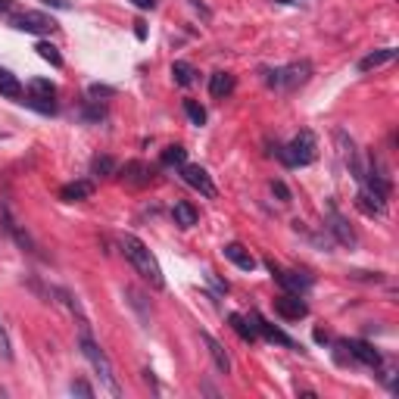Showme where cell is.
<instances>
[{"instance_id": "obj_1", "label": "cell", "mask_w": 399, "mask_h": 399, "mask_svg": "<svg viewBox=\"0 0 399 399\" xmlns=\"http://www.w3.org/2000/svg\"><path fill=\"white\" fill-rule=\"evenodd\" d=\"M119 247H122L125 259L135 265V271L147 281V284L156 287V291H159V287H166V278H162L159 262H156V256L150 253V249H147L144 240L135 237V234H122V237H119Z\"/></svg>"}, {"instance_id": "obj_2", "label": "cell", "mask_w": 399, "mask_h": 399, "mask_svg": "<svg viewBox=\"0 0 399 399\" xmlns=\"http://www.w3.org/2000/svg\"><path fill=\"white\" fill-rule=\"evenodd\" d=\"M82 353L84 359L91 362V369L97 371V378H100V384H103L113 396H122V387H119V381H116V371H113V362L106 359V353L97 347V343L91 340V334L88 331H82Z\"/></svg>"}, {"instance_id": "obj_3", "label": "cell", "mask_w": 399, "mask_h": 399, "mask_svg": "<svg viewBox=\"0 0 399 399\" xmlns=\"http://www.w3.org/2000/svg\"><path fill=\"white\" fill-rule=\"evenodd\" d=\"M278 156H281V162L291 166V169L309 166V162H315V156H318V140H315V135H312L309 128H303L291 144L278 147Z\"/></svg>"}, {"instance_id": "obj_4", "label": "cell", "mask_w": 399, "mask_h": 399, "mask_svg": "<svg viewBox=\"0 0 399 399\" xmlns=\"http://www.w3.org/2000/svg\"><path fill=\"white\" fill-rule=\"evenodd\" d=\"M309 75H312V62L300 60V62H287V66L265 72V82H269L271 88H278V91H296V88H303V84L309 82Z\"/></svg>"}, {"instance_id": "obj_5", "label": "cell", "mask_w": 399, "mask_h": 399, "mask_svg": "<svg viewBox=\"0 0 399 399\" xmlns=\"http://www.w3.org/2000/svg\"><path fill=\"white\" fill-rule=\"evenodd\" d=\"M10 26H13L16 31H26V35H50V31H57V22H53V16L35 13V10H26V13L10 16Z\"/></svg>"}, {"instance_id": "obj_6", "label": "cell", "mask_w": 399, "mask_h": 399, "mask_svg": "<svg viewBox=\"0 0 399 399\" xmlns=\"http://www.w3.org/2000/svg\"><path fill=\"white\" fill-rule=\"evenodd\" d=\"M57 84L47 82V78H31L28 82V100H22V103L28 106H38L41 113H53L57 109Z\"/></svg>"}, {"instance_id": "obj_7", "label": "cell", "mask_w": 399, "mask_h": 399, "mask_svg": "<svg viewBox=\"0 0 399 399\" xmlns=\"http://www.w3.org/2000/svg\"><path fill=\"white\" fill-rule=\"evenodd\" d=\"M275 312L284 322H300V318H306L309 315V306L303 303V296L300 293H281L278 300H275Z\"/></svg>"}, {"instance_id": "obj_8", "label": "cell", "mask_w": 399, "mask_h": 399, "mask_svg": "<svg viewBox=\"0 0 399 399\" xmlns=\"http://www.w3.org/2000/svg\"><path fill=\"white\" fill-rule=\"evenodd\" d=\"M181 178L193 187V191H200L203 197L215 200V184H213V178H209V172L203 166H187V162H184V166H181Z\"/></svg>"}, {"instance_id": "obj_9", "label": "cell", "mask_w": 399, "mask_h": 399, "mask_svg": "<svg viewBox=\"0 0 399 399\" xmlns=\"http://www.w3.org/2000/svg\"><path fill=\"white\" fill-rule=\"evenodd\" d=\"M249 318H253V325H256V331H259V337L278 343V347H287V349H300V343H296L293 337H287V334L281 331V327H275L271 322H265L259 312H249Z\"/></svg>"}, {"instance_id": "obj_10", "label": "cell", "mask_w": 399, "mask_h": 399, "mask_svg": "<svg viewBox=\"0 0 399 399\" xmlns=\"http://www.w3.org/2000/svg\"><path fill=\"white\" fill-rule=\"evenodd\" d=\"M269 269H271V275H275V281L281 287H284L287 293H306L309 291V284H312V278L306 275H300V271H284V269H278L275 262H269Z\"/></svg>"}, {"instance_id": "obj_11", "label": "cell", "mask_w": 399, "mask_h": 399, "mask_svg": "<svg viewBox=\"0 0 399 399\" xmlns=\"http://www.w3.org/2000/svg\"><path fill=\"white\" fill-rule=\"evenodd\" d=\"M327 228H331V234L337 237V244L356 247V234H353V228L347 225V218L337 213V206H334V203H327Z\"/></svg>"}, {"instance_id": "obj_12", "label": "cell", "mask_w": 399, "mask_h": 399, "mask_svg": "<svg viewBox=\"0 0 399 399\" xmlns=\"http://www.w3.org/2000/svg\"><path fill=\"white\" fill-rule=\"evenodd\" d=\"M356 206H359V213H365V215H384L387 213V197L378 193L374 187H362L359 197H356Z\"/></svg>"}, {"instance_id": "obj_13", "label": "cell", "mask_w": 399, "mask_h": 399, "mask_svg": "<svg viewBox=\"0 0 399 399\" xmlns=\"http://www.w3.org/2000/svg\"><path fill=\"white\" fill-rule=\"evenodd\" d=\"M343 347L349 349V359H359V362L369 365V369H381V353L371 347V343H365V340H349V343H343Z\"/></svg>"}, {"instance_id": "obj_14", "label": "cell", "mask_w": 399, "mask_h": 399, "mask_svg": "<svg viewBox=\"0 0 399 399\" xmlns=\"http://www.w3.org/2000/svg\"><path fill=\"white\" fill-rule=\"evenodd\" d=\"M200 337H203V343H206L209 356H213V362H215V369L222 371V374H228V371H231V359H228V353H225V347L213 337V334H206V331H203Z\"/></svg>"}, {"instance_id": "obj_15", "label": "cell", "mask_w": 399, "mask_h": 399, "mask_svg": "<svg viewBox=\"0 0 399 399\" xmlns=\"http://www.w3.org/2000/svg\"><path fill=\"white\" fill-rule=\"evenodd\" d=\"M0 97H6V100L26 97V88H22V82L10 72V69H0Z\"/></svg>"}, {"instance_id": "obj_16", "label": "cell", "mask_w": 399, "mask_h": 399, "mask_svg": "<svg viewBox=\"0 0 399 399\" xmlns=\"http://www.w3.org/2000/svg\"><path fill=\"white\" fill-rule=\"evenodd\" d=\"M228 322H231L234 331H237L240 340H247V343H256V340H259V331H256V325H253V318H249V315H240V312H234V315H228Z\"/></svg>"}, {"instance_id": "obj_17", "label": "cell", "mask_w": 399, "mask_h": 399, "mask_svg": "<svg viewBox=\"0 0 399 399\" xmlns=\"http://www.w3.org/2000/svg\"><path fill=\"white\" fill-rule=\"evenodd\" d=\"M172 218H175L178 228H193V225L200 222V213L193 209V203L178 200V203H175V209H172Z\"/></svg>"}, {"instance_id": "obj_18", "label": "cell", "mask_w": 399, "mask_h": 399, "mask_svg": "<svg viewBox=\"0 0 399 399\" xmlns=\"http://www.w3.org/2000/svg\"><path fill=\"white\" fill-rule=\"evenodd\" d=\"M225 259H231L237 269H244V271H253L256 269L253 253H249L244 244H228V247H225Z\"/></svg>"}, {"instance_id": "obj_19", "label": "cell", "mask_w": 399, "mask_h": 399, "mask_svg": "<svg viewBox=\"0 0 399 399\" xmlns=\"http://www.w3.org/2000/svg\"><path fill=\"white\" fill-rule=\"evenodd\" d=\"M393 60H396V50H393V47L374 50V53H369V57L359 60V72H371V69H381V66H387V62H393Z\"/></svg>"}, {"instance_id": "obj_20", "label": "cell", "mask_w": 399, "mask_h": 399, "mask_svg": "<svg viewBox=\"0 0 399 399\" xmlns=\"http://www.w3.org/2000/svg\"><path fill=\"white\" fill-rule=\"evenodd\" d=\"M94 193V184L91 181H72V184H66L60 191V200L62 203H82V200H88Z\"/></svg>"}, {"instance_id": "obj_21", "label": "cell", "mask_w": 399, "mask_h": 399, "mask_svg": "<svg viewBox=\"0 0 399 399\" xmlns=\"http://www.w3.org/2000/svg\"><path fill=\"white\" fill-rule=\"evenodd\" d=\"M234 75L231 72H215V75H209V94H213L215 100H222V97H228V94L234 91Z\"/></svg>"}, {"instance_id": "obj_22", "label": "cell", "mask_w": 399, "mask_h": 399, "mask_svg": "<svg viewBox=\"0 0 399 399\" xmlns=\"http://www.w3.org/2000/svg\"><path fill=\"white\" fill-rule=\"evenodd\" d=\"M150 175L153 172H150V166H144V162H125V169H122V178L131 184H147Z\"/></svg>"}, {"instance_id": "obj_23", "label": "cell", "mask_w": 399, "mask_h": 399, "mask_svg": "<svg viewBox=\"0 0 399 399\" xmlns=\"http://www.w3.org/2000/svg\"><path fill=\"white\" fill-rule=\"evenodd\" d=\"M193 66L191 62H184V60H178V62H172V78H175V84H181V88H187V84H193Z\"/></svg>"}, {"instance_id": "obj_24", "label": "cell", "mask_w": 399, "mask_h": 399, "mask_svg": "<svg viewBox=\"0 0 399 399\" xmlns=\"http://www.w3.org/2000/svg\"><path fill=\"white\" fill-rule=\"evenodd\" d=\"M35 50H38V57H41L44 62H50V66H62V57H60V50H57V47H53L50 41H38V47H35Z\"/></svg>"}, {"instance_id": "obj_25", "label": "cell", "mask_w": 399, "mask_h": 399, "mask_svg": "<svg viewBox=\"0 0 399 399\" xmlns=\"http://www.w3.org/2000/svg\"><path fill=\"white\" fill-rule=\"evenodd\" d=\"M184 159H187V150L184 147H166L162 150V166H184Z\"/></svg>"}, {"instance_id": "obj_26", "label": "cell", "mask_w": 399, "mask_h": 399, "mask_svg": "<svg viewBox=\"0 0 399 399\" xmlns=\"http://www.w3.org/2000/svg\"><path fill=\"white\" fill-rule=\"evenodd\" d=\"M184 113L193 125H206V109H203L197 100H184Z\"/></svg>"}, {"instance_id": "obj_27", "label": "cell", "mask_w": 399, "mask_h": 399, "mask_svg": "<svg viewBox=\"0 0 399 399\" xmlns=\"http://www.w3.org/2000/svg\"><path fill=\"white\" fill-rule=\"evenodd\" d=\"M94 175H116V162L109 156H97L94 159Z\"/></svg>"}, {"instance_id": "obj_28", "label": "cell", "mask_w": 399, "mask_h": 399, "mask_svg": "<svg viewBox=\"0 0 399 399\" xmlns=\"http://www.w3.org/2000/svg\"><path fill=\"white\" fill-rule=\"evenodd\" d=\"M72 393H78V396H94V390H91V384H84V381H75L72 384Z\"/></svg>"}, {"instance_id": "obj_29", "label": "cell", "mask_w": 399, "mask_h": 399, "mask_svg": "<svg viewBox=\"0 0 399 399\" xmlns=\"http://www.w3.org/2000/svg\"><path fill=\"white\" fill-rule=\"evenodd\" d=\"M271 191L281 197V203H291V191L284 187V181H275V184H271Z\"/></svg>"}, {"instance_id": "obj_30", "label": "cell", "mask_w": 399, "mask_h": 399, "mask_svg": "<svg viewBox=\"0 0 399 399\" xmlns=\"http://www.w3.org/2000/svg\"><path fill=\"white\" fill-rule=\"evenodd\" d=\"M0 356H4V359H13V349H10V340H6L4 327H0Z\"/></svg>"}, {"instance_id": "obj_31", "label": "cell", "mask_w": 399, "mask_h": 399, "mask_svg": "<svg viewBox=\"0 0 399 399\" xmlns=\"http://www.w3.org/2000/svg\"><path fill=\"white\" fill-rule=\"evenodd\" d=\"M41 4L44 6H53V10H69V6H72L69 0H41Z\"/></svg>"}, {"instance_id": "obj_32", "label": "cell", "mask_w": 399, "mask_h": 399, "mask_svg": "<svg viewBox=\"0 0 399 399\" xmlns=\"http://www.w3.org/2000/svg\"><path fill=\"white\" fill-rule=\"evenodd\" d=\"M91 97H109V94H113V91H109V88H103V84H91Z\"/></svg>"}, {"instance_id": "obj_33", "label": "cell", "mask_w": 399, "mask_h": 399, "mask_svg": "<svg viewBox=\"0 0 399 399\" xmlns=\"http://www.w3.org/2000/svg\"><path fill=\"white\" fill-rule=\"evenodd\" d=\"M131 4H135L137 10H153V6H156V0H131Z\"/></svg>"}, {"instance_id": "obj_34", "label": "cell", "mask_w": 399, "mask_h": 399, "mask_svg": "<svg viewBox=\"0 0 399 399\" xmlns=\"http://www.w3.org/2000/svg\"><path fill=\"white\" fill-rule=\"evenodd\" d=\"M13 10V0H0V13H10Z\"/></svg>"}, {"instance_id": "obj_35", "label": "cell", "mask_w": 399, "mask_h": 399, "mask_svg": "<svg viewBox=\"0 0 399 399\" xmlns=\"http://www.w3.org/2000/svg\"><path fill=\"white\" fill-rule=\"evenodd\" d=\"M135 26H137V28H135V35H137V38H144V35H147V28H144V22H135Z\"/></svg>"}]
</instances>
